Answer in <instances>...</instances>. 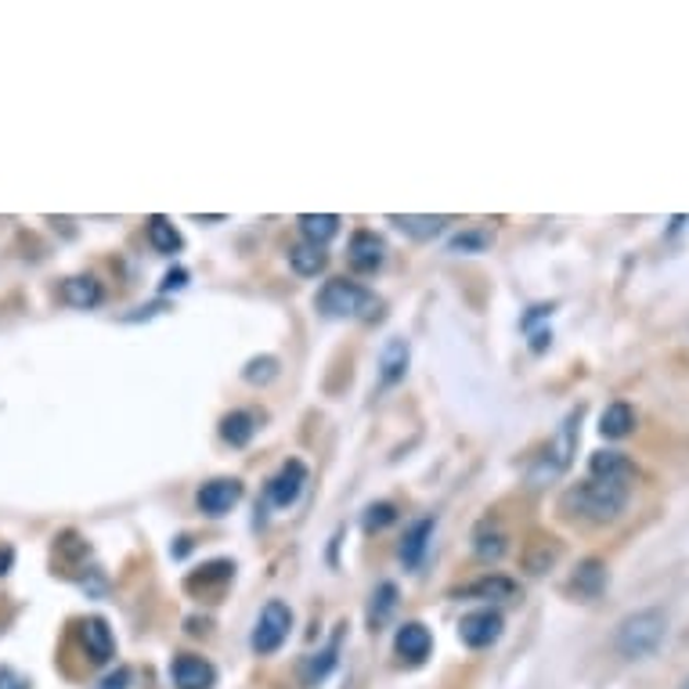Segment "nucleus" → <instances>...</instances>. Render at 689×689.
Wrapping results in <instances>:
<instances>
[{
    "instance_id": "obj_1",
    "label": "nucleus",
    "mask_w": 689,
    "mask_h": 689,
    "mask_svg": "<svg viewBox=\"0 0 689 689\" xmlns=\"http://www.w3.org/2000/svg\"><path fill=\"white\" fill-rule=\"evenodd\" d=\"M639 470L632 473H588V480L574 484L567 495L560 498V509L567 516H577L585 524H613L629 509L632 484Z\"/></svg>"
},
{
    "instance_id": "obj_2",
    "label": "nucleus",
    "mask_w": 689,
    "mask_h": 689,
    "mask_svg": "<svg viewBox=\"0 0 689 689\" xmlns=\"http://www.w3.org/2000/svg\"><path fill=\"white\" fill-rule=\"evenodd\" d=\"M314 307L322 311L325 318H340V322H368V318L379 314V297L372 289L358 286V282H347V278H332L318 292Z\"/></svg>"
},
{
    "instance_id": "obj_3",
    "label": "nucleus",
    "mask_w": 689,
    "mask_h": 689,
    "mask_svg": "<svg viewBox=\"0 0 689 689\" xmlns=\"http://www.w3.org/2000/svg\"><path fill=\"white\" fill-rule=\"evenodd\" d=\"M577 437H582V409H574L567 420L560 423L556 437L549 440L546 451L535 459L531 473H527V484L546 487V484H552V480H560L563 473H567L574 455H577Z\"/></svg>"
},
{
    "instance_id": "obj_4",
    "label": "nucleus",
    "mask_w": 689,
    "mask_h": 689,
    "mask_svg": "<svg viewBox=\"0 0 689 689\" xmlns=\"http://www.w3.org/2000/svg\"><path fill=\"white\" fill-rule=\"evenodd\" d=\"M664 635H668V618L661 610H635L618 624V635H613V646H618L621 657L639 661L657 654Z\"/></svg>"
},
{
    "instance_id": "obj_5",
    "label": "nucleus",
    "mask_w": 689,
    "mask_h": 689,
    "mask_svg": "<svg viewBox=\"0 0 689 689\" xmlns=\"http://www.w3.org/2000/svg\"><path fill=\"white\" fill-rule=\"evenodd\" d=\"M289 629H292V610L282 599H271L267 607L261 610V618H256V629L250 635V646L261 657L275 654V650H282V643L289 639Z\"/></svg>"
},
{
    "instance_id": "obj_6",
    "label": "nucleus",
    "mask_w": 689,
    "mask_h": 689,
    "mask_svg": "<svg viewBox=\"0 0 689 689\" xmlns=\"http://www.w3.org/2000/svg\"><path fill=\"white\" fill-rule=\"evenodd\" d=\"M387 261V242L383 236H376V231H354L351 236V245H347V264L354 275H376L379 267H383Z\"/></svg>"
},
{
    "instance_id": "obj_7",
    "label": "nucleus",
    "mask_w": 689,
    "mask_h": 689,
    "mask_svg": "<svg viewBox=\"0 0 689 689\" xmlns=\"http://www.w3.org/2000/svg\"><path fill=\"white\" fill-rule=\"evenodd\" d=\"M459 639L470 650H487V646H495L498 639H502V613L498 610H473V613H466V618L459 621Z\"/></svg>"
},
{
    "instance_id": "obj_8",
    "label": "nucleus",
    "mask_w": 689,
    "mask_h": 689,
    "mask_svg": "<svg viewBox=\"0 0 689 689\" xmlns=\"http://www.w3.org/2000/svg\"><path fill=\"white\" fill-rule=\"evenodd\" d=\"M303 484H307V466L300 459H289L275 476L267 480V502L278 509H289L292 502L300 498Z\"/></svg>"
},
{
    "instance_id": "obj_9",
    "label": "nucleus",
    "mask_w": 689,
    "mask_h": 689,
    "mask_svg": "<svg viewBox=\"0 0 689 689\" xmlns=\"http://www.w3.org/2000/svg\"><path fill=\"white\" fill-rule=\"evenodd\" d=\"M195 502H199V509L206 516H225V513H231L242 502V484H239V480H228V476L206 480Z\"/></svg>"
},
{
    "instance_id": "obj_10",
    "label": "nucleus",
    "mask_w": 689,
    "mask_h": 689,
    "mask_svg": "<svg viewBox=\"0 0 689 689\" xmlns=\"http://www.w3.org/2000/svg\"><path fill=\"white\" fill-rule=\"evenodd\" d=\"M170 675H174L177 689H214V682H217L214 664L206 657H195V654H181L174 661V668H170Z\"/></svg>"
},
{
    "instance_id": "obj_11",
    "label": "nucleus",
    "mask_w": 689,
    "mask_h": 689,
    "mask_svg": "<svg viewBox=\"0 0 689 689\" xmlns=\"http://www.w3.org/2000/svg\"><path fill=\"white\" fill-rule=\"evenodd\" d=\"M393 650H398L401 661L423 664L429 657V650H434V635H429L423 621H404L398 629V639H393Z\"/></svg>"
},
{
    "instance_id": "obj_12",
    "label": "nucleus",
    "mask_w": 689,
    "mask_h": 689,
    "mask_svg": "<svg viewBox=\"0 0 689 689\" xmlns=\"http://www.w3.org/2000/svg\"><path fill=\"white\" fill-rule=\"evenodd\" d=\"M80 639H83V650H88V657L94 664H108L116 654V639L113 629H108L105 618H88L80 624Z\"/></svg>"
},
{
    "instance_id": "obj_13",
    "label": "nucleus",
    "mask_w": 689,
    "mask_h": 689,
    "mask_svg": "<svg viewBox=\"0 0 689 689\" xmlns=\"http://www.w3.org/2000/svg\"><path fill=\"white\" fill-rule=\"evenodd\" d=\"M455 596H470V599H491V602H509L520 596V585L513 582V577H502V574H484L476 577L473 585L459 588Z\"/></svg>"
},
{
    "instance_id": "obj_14",
    "label": "nucleus",
    "mask_w": 689,
    "mask_h": 689,
    "mask_svg": "<svg viewBox=\"0 0 689 689\" xmlns=\"http://www.w3.org/2000/svg\"><path fill=\"white\" fill-rule=\"evenodd\" d=\"M434 527H437L434 516H423V520H415L409 531H404V541H401V563L404 567L415 571L423 563L426 549H429V538H434Z\"/></svg>"
},
{
    "instance_id": "obj_15",
    "label": "nucleus",
    "mask_w": 689,
    "mask_h": 689,
    "mask_svg": "<svg viewBox=\"0 0 689 689\" xmlns=\"http://www.w3.org/2000/svg\"><path fill=\"white\" fill-rule=\"evenodd\" d=\"M102 297H105L102 282L91 278V275H77L61 286V300H66L69 307H80V311H91V307L102 303Z\"/></svg>"
},
{
    "instance_id": "obj_16",
    "label": "nucleus",
    "mask_w": 689,
    "mask_h": 689,
    "mask_svg": "<svg viewBox=\"0 0 689 689\" xmlns=\"http://www.w3.org/2000/svg\"><path fill=\"white\" fill-rule=\"evenodd\" d=\"M387 220L390 225H398L409 239H420V242L440 236L445 225H448V217H429V214H390Z\"/></svg>"
},
{
    "instance_id": "obj_17",
    "label": "nucleus",
    "mask_w": 689,
    "mask_h": 689,
    "mask_svg": "<svg viewBox=\"0 0 689 689\" xmlns=\"http://www.w3.org/2000/svg\"><path fill=\"white\" fill-rule=\"evenodd\" d=\"M289 264H292V271H297V275L314 278V275H322V271H325L329 253H325V245L300 242V245H292V250H289Z\"/></svg>"
},
{
    "instance_id": "obj_18",
    "label": "nucleus",
    "mask_w": 689,
    "mask_h": 689,
    "mask_svg": "<svg viewBox=\"0 0 689 689\" xmlns=\"http://www.w3.org/2000/svg\"><path fill=\"white\" fill-rule=\"evenodd\" d=\"M632 429H635L632 404H624V401L607 404V412H602V420H599V434L610 437V440H621V437H629Z\"/></svg>"
},
{
    "instance_id": "obj_19",
    "label": "nucleus",
    "mask_w": 689,
    "mask_h": 689,
    "mask_svg": "<svg viewBox=\"0 0 689 689\" xmlns=\"http://www.w3.org/2000/svg\"><path fill=\"white\" fill-rule=\"evenodd\" d=\"M220 437L228 440L231 448H245L250 440L256 437V415L253 412H228L225 420H220Z\"/></svg>"
},
{
    "instance_id": "obj_20",
    "label": "nucleus",
    "mask_w": 689,
    "mask_h": 689,
    "mask_svg": "<svg viewBox=\"0 0 689 689\" xmlns=\"http://www.w3.org/2000/svg\"><path fill=\"white\" fill-rule=\"evenodd\" d=\"M571 588L582 599H596L602 588H607V563H599V560H585L582 567H577L574 574V582Z\"/></svg>"
},
{
    "instance_id": "obj_21",
    "label": "nucleus",
    "mask_w": 689,
    "mask_h": 689,
    "mask_svg": "<svg viewBox=\"0 0 689 689\" xmlns=\"http://www.w3.org/2000/svg\"><path fill=\"white\" fill-rule=\"evenodd\" d=\"M297 225H300V231H303V239H307V242L325 245L329 239H336L340 217H336V214H303V217H297Z\"/></svg>"
},
{
    "instance_id": "obj_22",
    "label": "nucleus",
    "mask_w": 689,
    "mask_h": 689,
    "mask_svg": "<svg viewBox=\"0 0 689 689\" xmlns=\"http://www.w3.org/2000/svg\"><path fill=\"white\" fill-rule=\"evenodd\" d=\"M340 639H343V632H336L329 639V646L325 650H318V654H311V661L303 664V682L307 686H314V682H322L325 675L336 668V654H340Z\"/></svg>"
},
{
    "instance_id": "obj_23",
    "label": "nucleus",
    "mask_w": 689,
    "mask_h": 689,
    "mask_svg": "<svg viewBox=\"0 0 689 689\" xmlns=\"http://www.w3.org/2000/svg\"><path fill=\"white\" fill-rule=\"evenodd\" d=\"M379 368H383V383H398V379L409 372V343L404 340H390L383 347V358H379Z\"/></svg>"
},
{
    "instance_id": "obj_24",
    "label": "nucleus",
    "mask_w": 689,
    "mask_h": 689,
    "mask_svg": "<svg viewBox=\"0 0 689 689\" xmlns=\"http://www.w3.org/2000/svg\"><path fill=\"white\" fill-rule=\"evenodd\" d=\"M398 610V585L393 582H383L372 593V602H368V624H372V632L376 629H383L390 613Z\"/></svg>"
},
{
    "instance_id": "obj_25",
    "label": "nucleus",
    "mask_w": 689,
    "mask_h": 689,
    "mask_svg": "<svg viewBox=\"0 0 689 689\" xmlns=\"http://www.w3.org/2000/svg\"><path fill=\"white\" fill-rule=\"evenodd\" d=\"M149 242H152V250L156 253H177L184 239H181V231L170 225L166 217H152L149 220Z\"/></svg>"
},
{
    "instance_id": "obj_26",
    "label": "nucleus",
    "mask_w": 689,
    "mask_h": 689,
    "mask_svg": "<svg viewBox=\"0 0 689 689\" xmlns=\"http://www.w3.org/2000/svg\"><path fill=\"white\" fill-rule=\"evenodd\" d=\"M506 552V535L498 531V524L484 520L476 527V556L480 560H498Z\"/></svg>"
},
{
    "instance_id": "obj_27",
    "label": "nucleus",
    "mask_w": 689,
    "mask_h": 689,
    "mask_svg": "<svg viewBox=\"0 0 689 689\" xmlns=\"http://www.w3.org/2000/svg\"><path fill=\"white\" fill-rule=\"evenodd\" d=\"M635 466L629 455L621 451H596L593 462H588V473H632Z\"/></svg>"
},
{
    "instance_id": "obj_28",
    "label": "nucleus",
    "mask_w": 689,
    "mask_h": 689,
    "mask_svg": "<svg viewBox=\"0 0 689 689\" xmlns=\"http://www.w3.org/2000/svg\"><path fill=\"white\" fill-rule=\"evenodd\" d=\"M487 245H491V231L473 228V231H462V236H455L448 250L451 253H484Z\"/></svg>"
},
{
    "instance_id": "obj_29",
    "label": "nucleus",
    "mask_w": 689,
    "mask_h": 689,
    "mask_svg": "<svg viewBox=\"0 0 689 689\" xmlns=\"http://www.w3.org/2000/svg\"><path fill=\"white\" fill-rule=\"evenodd\" d=\"M393 520H398V509H393L390 502H376V506L365 509V531L368 535L383 531V527H390Z\"/></svg>"
},
{
    "instance_id": "obj_30",
    "label": "nucleus",
    "mask_w": 689,
    "mask_h": 689,
    "mask_svg": "<svg viewBox=\"0 0 689 689\" xmlns=\"http://www.w3.org/2000/svg\"><path fill=\"white\" fill-rule=\"evenodd\" d=\"M242 376H245V383H271V379L278 376V361L264 354V358H253L250 365H245Z\"/></svg>"
},
{
    "instance_id": "obj_31",
    "label": "nucleus",
    "mask_w": 689,
    "mask_h": 689,
    "mask_svg": "<svg viewBox=\"0 0 689 689\" xmlns=\"http://www.w3.org/2000/svg\"><path fill=\"white\" fill-rule=\"evenodd\" d=\"M184 286H188V271H184V267H174V271H170V275L163 278V292H170V289H184Z\"/></svg>"
},
{
    "instance_id": "obj_32",
    "label": "nucleus",
    "mask_w": 689,
    "mask_h": 689,
    "mask_svg": "<svg viewBox=\"0 0 689 689\" xmlns=\"http://www.w3.org/2000/svg\"><path fill=\"white\" fill-rule=\"evenodd\" d=\"M0 689H30V682L11 668H0Z\"/></svg>"
},
{
    "instance_id": "obj_33",
    "label": "nucleus",
    "mask_w": 689,
    "mask_h": 689,
    "mask_svg": "<svg viewBox=\"0 0 689 689\" xmlns=\"http://www.w3.org/2000/svg\"><path fill=\"white\" fill-rule=\"evenodd\" d=\"M127 682H130V668H119L116 675H108L102 689H127Z\"/></svg>"
},
{
    "instance_id": "obj_34",
    "label": "nucleus",
    "mask_w": 689,
    "mask_h": 689,
    "mask_svg": "<svg viewBox=\"0 0 689 689\" xmlns=\"http://www.w3.org/2000/svg\"><path fill=\"white\" fill-rule=\"evenodd\" d=\"M8 563H11V549L0 552V574H8Z\"/></svg>"
},
{
    "instance_id": "obj_35",
    "label": "nucleus",
    "mask_w": 689,
    "mask_h": 689,
    "mask_svg": "<svg viewBox=\"0 0 689 689\" xmlns=\"http://www.w3.org/2000/svg\"><path fill=\"white\" fill-rule=\"evenodd\" d=\"M682 689H689V682H686V686H682Z\"/></svg>"
}]
</instances>
